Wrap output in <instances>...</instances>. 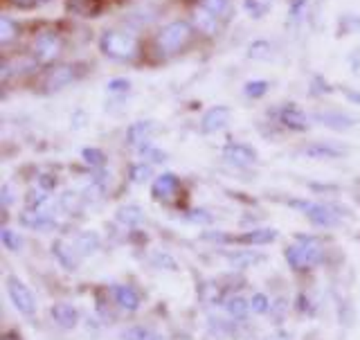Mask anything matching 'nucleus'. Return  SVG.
Instances as JSON below:
<instances>
[{
  "label": "nucleus",
  "instance_id": "19",
  "mask_svg": "<svg viewBox=\"0 0 360 340\" xmlns=\"http://www.w3.org/2000/svg\"><path fill=\"white\" fill-rule=\"evenodd\" d=\"M25 203L32 212H43V214L54 212V199L50 196V191H45V189L30 191V194L25 196Z\"/></svg>",
  "mask_w": 360,
  "mask_h": 340
},
{
  "label": "nucleus",
  "instance_id": "17",
  "mask_svg": "<svg viewBox=\"0 0 360 340\" xmlns=\"http://www.w3.org/2000/svg\"><path fill=\"white\" fill-rule=\"evenodd\" d=\"M50 313H52V320L59 325L61 329H72V327H77V322H79V311L72 307V304L59 302L50 309Z\"/></svg>",
  "mask_w": 360,
  "mask_h": 340
},
{
  "label": "nucleus",
  "instance_id": "1",
  "mask_svg": "<svg viewBox=\"0 0 360 340\" xmlns=\"http://www.w3.org/2000/svg\"><path fill=\"white\" fill-rule=\"evenodd\" d=\"M99 50L112 61H133L140 56V37L131 30H106L99 39Z\"/></svg>",
  "mask_w": 360,
  "mask_h": 340
},
{
  "label": "nucleus",
  "instance_id": "34",
  "mask_svg": "<svg viewBox=\"0 0 360 340\" xmlns=\"http://www.w3.org/2000/svg\"><path fill=\"white\" fill-rule=\"evenodd\" d=\"M230 262L236 266V268H248L257 262H262V255H250V253H241V255H232Z\"/></svg>",
  "mask_w": 360,
  "mask_h": 340
},
{
  "label": "nucleus",
  "instance_id": "21",
  "mask_svg": "<svg viewBox=\"0 0 360 340\" xmlns=\"http://www.w3.org/2000/svg\"><path fill=\"white\" fill-rule=\"evenodd\" d=\"M275 239H277V230L273 228H259V230H250L241 237H236V241L250 244V246H266V244H273Z\"/></svg>",
  "mask_w": 360,
  "mask_h": 340
},
{
  "label": "nucleus",
  "instance_id": "39",
  "mask_svg": "<svg viewBox=\"0 0 360 340\" xmlns=\"http://www.w3.org/2000/svg\"><path fill=\"white\" fill-rule=\"evenodd\" d=\"M79 201H82V196L77 194V191H65V194L61 196V208L63 210H75L79 206Z\"/></svg>",
  "mask_w": 360,
  "mask_h": 340
},
{
  "label": "nucleus",
  "instance_id": "29",
  "mask_svg": "<svg viewBox=\"0 0 360 340\" xmlns=\"http://www.w3.org/2000/svg\"><path fill=\"white\" fill-rule=\"evenodd\" d=\"M270 54H273V45L268 41H255L250 48H248V56L250 59H270Z\"/></svg>",
  "mask_w": 360,
  "mask_h": 340
},
{
  "label": "nucleus",
  "instance_id": "15",
  "mask_svg": "<svg viewBox=\"0 0 360 340\" xmlns=\"http://www.w3.org/2000/svg\"><path fill=\"white\" fill-rule=\"evenodd\" d=\"M20 225H25L30 230H37V232H50L56 228V221L52 214H43V212H22L20 214Z\"/></svg>",
  "mask_w": 360,
  "mask_h": 340
},
{
  "label": "nucleus",
  "instance_id": "30",
  "mask_svg": "<svg viewBox=\"0 0 360 340\" xmlns=\"http://www.w3.org/2000/svg\"><path fill=\"white\" fill-rule=\"evenodd\" d=\"M268 88H270L268 82H264V79H255V82H248L243 86V93L248 97H252V99H259V97H264L268 93Z\"/></svg>",
  "mask_w": 360,
  "mask_h": 340
},
{
  "label": "nucleus",
  "instance_id": "46",
  "mask_svg": "<svg viewBox=\"0 0 360 340\" xmlns=\"http://www.w3.org/2000/svg\"><path fill=\"white\" fill-rule=\"evenodd\" d=\"M11 5H16V7H32L34 5V0H9Z\"/></svg>",
  "mask_w": 360,
  "mask_h": 340
},
{
  "label": "nucleus",
  "instance_id": "24",
  "mask_svg": "<svg viewBox=\"0 0 360 340\" xmlns=\"http://www.w3.org/2000/svg\"><path fill=\"white\" fill-rule=\"evenodd\" d=\"M52 255L59 259V262L68 268V270H75L77 268V257L72 253V248L68 246L65 241H54L52 244Z\"/></svg>",
  "mask_w": 360,
  "mask_h": 340
},
{
  "label": "nucleus",
  "instance_id": "41",
  "mask_svg": "<svg viewBox=\"0 0 360 340\" xmlns=\"http://www.w3.org/2000/svg\"><path fill=\"white\" fill-rule=\"evenodd\" d=\"M356 30H360V20H358L356 16H345V18L340 20V32L352 34V32H356Z\"/></svg>",
  "mask_w": 360,
  "mask_h": 340
},
{
  "label": "nucleus",
  "instance_id": "37",
  "mask_svg": "<svg viewBox=\"0 0 360 340\" xmlns=\"http://www.w3.org/2000/svg\"><path fill=\"white\" fill-rule=\"evenodd\" d=\"M307 7H309V0H292L290 5V20H302L307 16Z\"/></svg>",
  "mask_w": 360,
  "mask_h": 340
},
{
  "label": "nucleus",
  "instance_id": "43",
  "mask_svg": "<svg viewBox=\"0 0 360 340\" xmlns=\"http://www.w3.org/2000/svg\"><path fill=\"white\" fill-rule=\"evenodd\" d=\"M0 201H3V208H9L11 201H14V196H11V185L5 183L3 187H0Z\"/></svg>",
  "mask_w": 360,
  "mask_h": 340
},
{
  "label": "nucleus",
  "instance_id": "20",
  "mask_svg": "<svg viewBox=\"0 0 360 340\" xmlns=\"http://www.w3.org/2000/svg\"><path fill=\"white\" fill-rule=\"evenodd\" d=\"M115 302L124 311H138L142 304V298L133 287L124 284V287H115Z\"/></svg>",
  "mask_w": 360,
  "mask_h": 340
},
{
  "label": "nucleus",
  "instance_id": "5",
  "mask_svg": "<svg viewBox=\"0 0 360 340\" xmlns=\"http://www.w3.org/2000/svg\"><path fill=\"white\" fill-rule=\"evenodd\" d=\"M61 50H63V41L56 32H41L32 45L34 61L41 63V65H48L54 59H59Z\"/></svg>",
  "mask_w": 360,
  "mask_h": 340
},
{
  "label": "nucleus",
  "instance_id": "28",
  "mask_svg": "<svg viewBox=\"0 0 360 340\" xmlns=\"http://www.w3.org/2000/svg\"><path fill=\"white\" fill-rule=\"evenodd\" d=\"M0 241H3V246L7 248V251H11V253H18L20 248H22L20 234L14 232V230H9V228H3V230H0Z\"/></svg>",
  "mask_w": 360,
  "mask_h": 340
},
{
  "label": "nucleus",
  "instance_id": "7",
  "mask_svg": "<svg viewBox=\"0 0 360 340\" xmlns=\"http://www.w3.org/2000/svg\"><path fill=\"white\" fill-rule=\"evenodd\" d=\"M313 120L333 131H347L356 124V118L342 111H318V113H313Z\"/></svg>",
  "mask_w": 360,
  "mask_h": 340
},
{
  "label": "nucleus",
  "instance_id": "14",
  "mask_svg": "<svg viewBox=\"0 0 360 340\" xmlns=\"http://www.w3.org/2000/svg\"><path fill=\"white\" fill-rule=\"evenodd\" d=\"M65 9L79 18H97L104 9V0H65Z\"/></svg>",
  "mask_w": 360,
  "mask_h": 340
},
{
  "label": "nucleus",
  "instance_id": "36",
  "mask_svg": "<svg viewBox=\"0 0 360 340\" xmlns=\"http://www.w3.org/2000/svg\"><path fill=\"white\" fill-rule=\"evenodd\" d=\"M84 160L90 167H104L106 156H104V151H99V149H84Z\"/></svg>",
  "mask_w": 360,
  "mask_h": 340
},
{
  "label": "nucleus",
  "instance_id": "31",
  "mask_svg": "<svg viewBox=\"0 0 360 340\" xmlns=\"http://www.w3.org/2000/svg\"><path fill=\"white\" fill-rule=\"evenodd\" d=\"M153 174V169H151V163H138V165H133L131 167V180L133 183H144V180H149Z\"/></svg>",
  "mask_w": 360,
  "mask_h": 340
},
{
  "label": "nucleus",
  "instance_id": "38",
  "mask_svg": "<svg viewBox=\"0 0 360 340\" xmlns=\"http://www.w3.org/2000/svg\"><path fill=\"white\" fill-rule=\"evenodd\" d=\"M288 311V304H286V300H277V302H273L270 304V315L277 320V322H281V318H284V313Z\"/></svg>",
  "mask_w": 360,
  "mask_h": 340
},
{
  "label": "nucleus",
  "instance_id": "32",
  "mask_svg": "<svg viewBox=\"0 0 360 340\" xmlns=\"http://www.w3.org/2000/svg\"><path fill=\"white\" fill-rule=\"evenodd\" d=\"M122 338L124 340H153V334L146 329V327L135 325V327H129V329L122 334Z\"/></svg>",
  "mask_w": 360,
  "mask_h": 340
},
{
  "label": "nucleus",
  "instance_id": "8",
  "mask_svg": "<svg viewBox=\"0 0 360 340\" xmlns=\"http://www.w3.org/2000/svg\"><path fill=\"white\" fill-rule=\"evenodd\" d=\"M230 118H232V111L228 106H212L200 120V131L207 135L223 131L230 124Z\"/></svg>",
  "mask_w": 360,
  "mask_h": 340
},
{
  "label": "nucleus",
  "instance_id": "13",
  "mask_svg": "<svg viewBox=\"0 0 360 340\" xmlns=\"http://www.w3.org/2000/svg\"><path fill=\"white\" fill-rule=\"evenodd\" d=\"M279 122L284 124L288 131H307L309 118L304 115V111L297 104H286L279 111Z\"/></svg>",
  "mask_w": 360,
  "mask_h": 340
},
{
  "label": "nucleus",
  "instance_id": "33",
  "mask_svg": "<svg viewBox=\"0 0 360 340\" xmlns=\"http://www.w3.org/2000/svg\"><path fill=\"white\" fill-rule=\"evenodd\" d=\"M270 302L268 296H264V293H255V296L250 298V311L252 313H268L270 311Z\"/></svg>",
  "mask_w": 360,
  "mask_h": 340
},
{
  "label": "nucleus",
  "instance_id": "18",
  "mask_svg": "<svg viewBox=\"0 0 360 340\" xmlns=\"http://www.w3.org/2000/svg\"><path fill=\"white\" fill-rule=\"evenodd\" d=\"M219 16H214L212 11H207L205 7H198L196 11H194V25L198 27V32H202L205 37H214L219 30H221V25H219Z\"/></svg>",
  "mask_w": 360,
  "mask_h": 340
},
{
  "label": "nucleus",
  "instance_id": "2",
  "mask_svg": "<svg viewBox=\"0 0 360 340\" xmlns=\"http://www.w3.org/2000/svg\"><path fill=\"white\" fill-rule=\"evenodd\" d=\"M194 39V27L187 20H172L155 34V50L162 56L183 52Z\"/></svg>",
  "mask_w": 360,
  "mask_h": 340
},
{
  "label": "nucleus",
  "instance_id": "11",
  "mask_svg": "<svg viewBox=\"0 0 360 340\" xmlns=\"http://www.w3.org/2000/svg\"><path fill=\"white\" fill-rule=\"evenodd\" d=\"M75 68L72 65H59V68H52V70L48 73V77H45V90L48 93H56V90H61L65 86H70L75 82Z\"/></svg>",
  "mask_w": 360,
  "mask_h": 340
},
{
  "label": "nucleus",
  "instance_id": "42",
  "mask_svg": "<svg viewBox=\"0 0 360 340\" xmlns=\"http://www.w3.org/2000/svg\"><path fill=\"white\" fill-rule=\"evenodd\" d=\"M153 264H158V266L167 264V266H169V270H176V268H178V266H176V262H174L172 257H169V255H160V253L153 255Z\"/></svg>",
  "mask_w": 360,
  "mask_h": 340
},
{
  "label": "nucleus",
  "instance_id": "25",
  "mask_svg": "<svg viewBox=\"0 0 360 340\" xmlns=\"http://www.w3.org/2000/svg\"><path fill=\"white\" fill-rule=\"evenodd\" d=\"M225 311H228L234 320H243L248 313H250V300L245 298H230L228 302H225Z\"/></svg>",
  "mask_w": 360,
  "mask_h": 340
},
{
  "label": "nucleus",
  "instance_id": "35",
  "mask_svg": "<svg viewBox=\"0 0 360 340\" xmlns=\"http://www.w3.org/2000/svg\"><path fill=\"white\" fill-rule=\"evenodd\" d=\"M245 9L248 14L255 16V18H262L268 9V0H245Z\"/></svg>",
  "mask_w": 360,
  "mask_h": 340
},
{
  "label": "nucleus",
  "instance_id": "9",
  "mask_svg": "<svg viewBox=\"0 0 360 340\" xmlns=\"http://www.w3.org/2000/svg\"><path fill=\"white\" fill-rule=\"evenodd\" d=\"M223 158H225V160H228L230 165L248 167V165H255V163H257V151L252 149V146H248V144L230 142V144H225Z\"/></svg>",
  "mask_w": 360,
  "mask_h": 340
},
{
  "label": "nucleus",
  "instance_id": "22",
  "mask_svg": "<svg viewBox=\"0 0 360 340\" xmlns=\"http://www.w3.org/2000/svg\"><path fill=\"white\" fill-rule=\"evenodd\" d=\"M99 248V234L95 230H84L77 234L75 239V251L79 255H93Z\"/></svg>",
  "mask_w": 360,
  "mask_h": 340
},
{
  "label": "nucleus",
  "instance_id": "10",
  "mask_svg": "<svg viewBox=\"0 0 360 340\" xmlns=\"http://www.w3.org/2000/svg\"><path fill=\"white\" fill-rule=\"evenodd\" d=\"M302 156L311 158V160H338V158L345 156L342 146H335L331 142H311L300 151Z\"/></svg>",
  "mask_w": 360,
  "mask_h": 340
},
{
  "label": "nucleus",
  "instance_id": "27",
  "mask_svg": "<svg viewBox=\"0 0 360 340\" xmlns=\"http://www.w3.org/2000/svg\"><path fill=\"white\" fill-rule=\"evenodd\" d=\"M200 7H205L207 11H212V14L219 18H228L230 9H232V0H200Z\"/></svg>",
  "mask_w": 360,
  "mask_h": 340
},
{
  "label": "nucleus",
  "instance_id": "16",
  "mask_svg": "<svg viewBox=\"0 0 360 340\" xmlns=\"http://www.w3.org/2000/svg\"><path fill=\"white\" fill-rule=\"evenodd\" d=\"M153 122H135L127 131V144L135 146V149H142L144 144H149V138L153 133Z\"/></svg>",
  "mask_w": 360,
  "mask_h": 340
},
{
  "label": "nucleus",
  "instance_id": "23",
  "mask_svg": "<svg viewBox=\"0 0 360 340\" xmlns=\"http://www.w3.org/2000/svg\"><path fill=\"white\" fill-rule=\"evenodd\" d=\"M117 221L127 225V228H133V225H140L144 221V212L140 206H133V203L131 206H122L117 210Z\"/></svg>",
  "mask_w": 360,
  "mask_h": 340
},
{
  "label": "nucleus",
  "instance_id": "40",
  "mask_svg": "<svg viewBox=\"0 0 360 340\" xmlns=\"http://www.w3.org/2000/svg\"><path fill=\"white\" fill-rule=\"evenodd\" d=\"M131 88V82L129 79H110L108 82V93H127V90Z\"/></svg>",
  "mask_w": 360,
  "mask_h": 340
},
{
  "label": "nucleus",
  "instance_id": "26",
  "mask_svg": "<svg viewBox=\"0 0 360 340\" xmlns=\"http://www.w3.org/2000/svg\"><path fill=\"white\" fill-rule=\"evenodd\" d=\"M14 39H18V25L9 16L0 18V45H9Z\"/></svg>",
  "mask_w": 360,
  "mask_h": 340
},
{
  "label": "nucleus",
  "instance_id": "6",
  "mask_svg": "<svg viewBox=\"0 0 360 340\" xmlns=\"http://www.w3.org/2000/svg\"><path fill=\"white\" fill-rule=\"evenodd\" d=\"M7 293H9V300L11 304L18 309V313L27 315L32 318L34 313H37V298H34V293L30 291V287H25L18 277H7Z\"/></svg>",
  "mask_w": 360,
  "mask_h": 340
},
{
  "label": "nucleus",
  "instance_id": "3",
  "mask_svg": "<svg viewBox=\"0 0 360 340\" xmlns=\"http://www.w3.org/2000/svg\"><path fill=\"white\" fill-rule=\"evenodd\" d=\"M322 257H324L322 244L318 239H313V237L300 239L295 246H290L286 251V262L295 270H307L315 264H320Z\"/></svg>",
  "mask_w": 360,
  "mask_h": 340
},
{
  "label": "nucleus",
  "instance_id": "44",
  "mask_svg": "<svg viewBox=\"0 0 360 340\" xmlns=\"http://www.w3.org/2000/svg\"><path fill=\"white\" fill-rule=\"evenodd\" d=\"M266 340H292V336H290L288 332H284V329H279V332H273V334H270Z\"/></svg>",
  "mask_w": 360,
  "mask_h": 340
},
{
  "label": "nucleus",
  "instance_id": "12",
  "mask_svg": "<svg viewBox=\"0 0 360 340\" xmlns=\"http://www.w3.org/2000/svg\"><path fill=\"white\" fill-rule=\"evenodd\" d=\"M180 189V178L176 174H160L153 180L151 194L158 201H172Z\"/></svg>",
  "mask_w": 360,
  "mask_h": 340
},
{
  "label": "nucleus",
  "instance_id": "4",
  "mask_svg": "<svg viewBox=\"0 0 360 340\" xmlns=\"http://www.w3.org/2000/svg\"><path fill=\"white\" fill-rule=\"evenodd\" d=\"M292 208L302 210L307 214V219L318 225V228H333L340 221V212L338 208L329 206V203H313V201H290Z\"/></svg>",
  "mask_w": 360,
  "mask_h": 340
},
{
  "label": "nucleus",
  "instance_id": "45",
  "mask_svg": "<svg viewBox=\"0 0 360 340\" xmlns=\"http://www.w3.org/2000/svg\"><path fill=\"white\" fill-rule=\"evenodd\" d=\"M347 99L352 101V104H358L360 106V90H345Z\"/></svg>",
  "mask_w": 360,
  "mask_h": 340
}]
</instances>
